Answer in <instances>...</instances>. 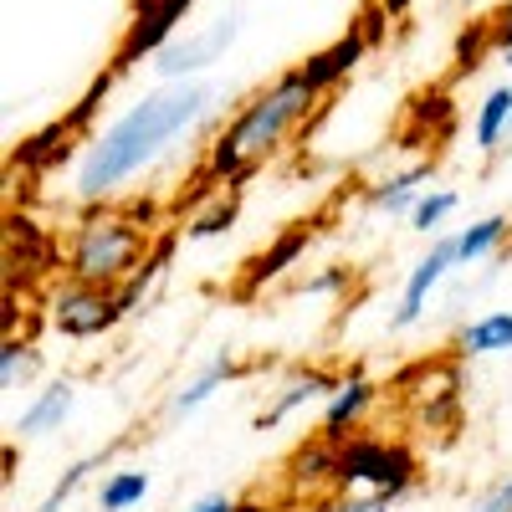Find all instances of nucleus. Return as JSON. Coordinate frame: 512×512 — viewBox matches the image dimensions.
<instances>
[{"mask_svg":"<svg viewBox=\"0 0 512 512\" xmlns=\"http://www.w3.org/2000/svg\"><path fill=\"white\" fill-rule=\"evenodd\" d=\"M436 180V164L431 159H415L405 169H390V175H379L374 185H364V205L384 221H410L415 200L425 195V185Z\"/></svg>","mask_w":512,"mask_h":512,"instance_id":"nucleus-12","label":"nucleus"},{"mask_svg":"<svg viewBox=\"0 0 512 512\" xmlns=\"http://www.w3.org/2000/svg\"><path fill=\"white\" fill-rule=\"evenodd\" d=\"M313 246V226H287L267 251H256L251 262H246V292H262V287H272L277 277H287L292 267H297V256H303Z\"/></svg>","mask_w":512,"mask_h":512,"instance_id":"nucleus-17","label":"nucleus"},{"mask_svg":"<svg viewBox=\"0 0 512 512\" xmlns=\"http://www.w3.org/2000/svg\"><path fill=\"white\" fill-rule=\"evenodd\" d=\"M231 226H236V195H231V200H226V195H216V205H210V210L190 216L185 241H216V236H226Z\"/></svg>","mask_w":512,"mask_h":512,"instance_id":"nucleus-28","label":"nucleus"},{"mask_svg":"<svg viewBox=\"0 0 512 512\" xmlns=\"http://www.w3.org/2000/svg\"><path fill=\"white\" fill-rule=\"evenodd\" d=\"M123 72L118 67H103V72H93V82H88V88H82V98L62 113L72 128H77V134H93V123L103 118V108H108V98H113V82H118Z\"/></svg>","mask_w":512,"mask_h":512,"instance_id":"nucleus-24","label":"nucleus"},{"mask_svg":"<svg viewBox=\"0 0 512 512\" xmlns=\"http://www.w3.org/2000/svg\"><path fill=\"white\" fill-rule=\"evenodd\" d=\"M123 297L118 287H98V282H57L47 292V323L57 338H72V344H93V338H108L123 323Z\"/></svg>","mask_w":512,"mask_h":512,"instance_id":"nucleus-5","label":"nucleus"},{"mask_svg":"<svg viewBox=\"0 0 512 512\" xmlns=\"http://www.w3.org/2000/svg\"><path fill=\"white\" fill-rule=\"evenodd\" d=\"M497 62H502V67L512 72V47H507V52H497Z\"/></svg>","mask_w":512,"mask_h":512,"instance_id":"nucleus-39","label":"nucleus"},{"mask_svg":"<svg viewBox=\"0 0 512 512\" xmlns=\"http://www.w3.org/2000/svg\"><path fill=\"white\" fill-rule=\"evenodd\" d=\"M456 272H461V267H456V236H431V251H425L420 262L405 272L400 297L390 303V318H384V328H390V333H410L425 313H431L436 292H441Z\"/></svg>","mask_w":512,"mask_h":512,"instance_id":"nucleus-7","label":"nucleus"},{"mask_svg":"<svg viewBox=\"0 0 512 512\" xmlns=\"http://www.w3.org/2000/svg\"><path fill=\"white\" fill-rule=\"evenodd\" d=\"M466 512H512V477H497Z\"/></svg>","mask_w":512,"mask_h":512,"instance_id":"nucleus-32","label":"nucleus"},{"mask_svg":"<svg viewBox=\"0 0 512 512\" xmlns=\"http://www.w3.org/2000/svg\"><path fill=\"white\" fill-rule=\"evenodd\" d=\"M154 236L134 216H123V205H88L82 221L67 236V267L62 277L98 282V287H123L144 267Z\"/></svg>","mask_w":512,"mask_h":512,"instance_id":"nucleus-3","label":"nucleus"},{"mask_svg":"<svg viewBox=\"0 0 512 512\" xmlns=\"http://www.w3.org/2000/svg\"><path fill=\"white\" fill-rule=\"evenodd\" d=\"M461 390H466V379H461V369H451L446 384H441V390L425 400V410H420V425H425V431H446V425L461 420Z\"/></svg>","mask_w":512,"mask_h":512,"instance_id":"nucleus-26","label":"nucleus"},{"mask_svg":"<svg viewBox=\"0 0 512 512\" xmlns=\"http://www.w3.org/2000/svg\"><path fill=\"white\" fill-rule=\"evenodd\" d=\"M98 466H103V456H98V451H93V456H77V461L67 466V472H62V477L52 482V492L41 497V502H36L31 512H62V507H67V502H72V497H77L82 487H88V477L98 472Z\"/></svg>","mask_w":512,"mask_h":512,"instance_id":"nucleus-25","label":"nucleus"},{"mask_svg":"<svg viewBox=\"0 0 512 512\" xmlns=\"http://www.w3.org/2000/svg\"><path fill=\"white\" fill-rule=\"evenodd\" d=\"M236 512H287L282 502H262V497H246V502H236Z\"/></svg>","mask_w":512,"mask_h":512,"instance_id":"nucleus-38","label":"nucleus"},{"mask_svg":"<svg viewBox=\"0 0 512 512\" xmlns=\"http://www.w3.org/2000/svg\"><path fill=\"white\" fill-rule=\"evenodd\" d=\"M456 205H461L456 190H425V195L415 200V210H410V231H420V236H441V226L456 216Z\"/></svg>","mask_w":512,"mask_h":512,"instance_id":"nucleus-27","label":"nucleus"},{"mask_svg":"<svg viewBox=\"0 0 512 512\" xmlns=\"http://www.w3.org/2000/svg\"><path fill=\"white\" fill-rule=\"evenodd\" d=\"M6 262L26 267V272H52V267H67V251L57 246V236L47 226H36L31 216L11 210V221H6Z\"/></svg>","mask_w":512,"mask_h":512,"instance_id":"nucleus-16","label":"nucleus"},{"mask_svg":"<svg viewBox=\"0 0 512 512\" xmlns=\"http://www.w3.org/2000/svg\"><path fill=\"white\" fill-rule=\"evenodd\" d=\"M36 374H41V349L31 344V338L6 333V344H0V390L16 395V390H26Z\"/></svg>","mask_w":512,"mask_h":512,"instance_id":"nucleus-23","label":"nucleus"},{"mask_svg":"<svg viewBox=\"0 0 512 512\" xmlns=\"http://www.w3.org/2000/svg\"><path fill=\"white\" fill-rule=\"evenodd\" d=\"M487 52H492V21L466 26V31L456 36V72H461V77H466V72H477Z\"/></svg>","mask_w":512,"mask_h":512,"instance_id":"nucleus-29","label":"nucleus"},{"mask_svg":"<svg viewBox=\"0 0 512 512\" xmlns=\"http://www.w3.org/2000/svg\"><path fill=\"white\" fill-rule=\"evenodd\" d=\"M149 497V472L144 466H118L98 482V512H134Z\"/></svg>","mask_w":512,"mask_h":512,"instance_id":"nucleus-22","label":"nucleus"},{"mask_svg":"<svg viewBox=\"0 0 512 512\" xmlns=\"http://www.w3.org/2000/svg\"><path fill=\"white\" fill-rule=\"evenodd\" d=\"M72 410H77V384L72 379H52L21 405V415L11 420V436L16 441H47L72 420Z\"/></svg>","mask_w":512,"mask_h":512,"instance_id":"nucleus-13","label":"nucleus"},{"mask_svg":"<svg viewBox=\"0 0 512 512\" xmlns=\"http://www.w3.org/2000/svg\"><path fill=\"white\" fill-rule=\"evenodd\" d=\"M374 6H379L384 16H390V21H400V16H410V6H415V0H374Z\"/></svg>","mask_w":512,"mask_h":512,"instance_id":"nucleus-37","label":"nucleus"},{"mask_svg":"<svg viewBox=\"0 0 512 512\" xmlns=\"http://www.w3.org/2000/svg\"><path fill=\"white\" fill-rule=\"evenodd\" d=\"M507 236H512V221H507V216H482V221H472V226H461V231H456V267L472 272V267L492 262V256H502Z\"/></svg>","mask_w":512,"mask_h":512,"instance_id":"nucleus-21","label":"nucleus"},{"mask_svg":"<svg viewBox=\"0 0 512 512\" xmlns=\"http://www.w3.org/2000/svg\"><path fill=\"white\" fill-rule=\"evenodd\" d=\"M185 512H236V497H231V492H205V497H195Z\"/></svg>","mask_w":512,"mask_h":512,"instance_id":"nucleus-36","label":"nucleus"},{"mask_svg":"<svg viewBox=\"0 0 512 512\" xmlns=\"http://www.w3.org/2000/svg\"><path fill=\"white\" fill-rule=\"evenodd\" d=\"M395 502L390 497H379V492H338V497H323L303 512H390Z\"/></svg>","mask_w":512,"mask_h":512,"instance_id":"nucleus-30","label":"nucleus"},{"mask_svg":"<svg viewBox=\"0 0 512 512\" xmlns=\"http://www.w3.org/2000/svg\"><path fill=\"white\" fill-rule=\"evenodd\" d=\"M507 47H512V0L492 16V57H497V52H507Z\"/></svg>","mask_w":512,"mask_h":512,"instance_id":"nucleus-34","label":"nucleus"},{"mask_svg":"<svg viewBox=\"0 0 512 512\" xmlns=\"http://www.w3.org/2000/svg\"><path fill=\"white\" fill-rule=\"evenodd\" d=\"M200 0H134L128 11V26L118 36V52H113V67L118 72H134L139 62H149L164 41H175L180 26L195 16Z\"/></svg>","mask_w":512,"mask_h":512,"instance_id":"nucleus-8","label":"nucleus"},{"mask_svg":"<svg viewBox=\"0 0 512 512\" xmlns=\"http://www.w3.org/2000/svg\"><path fill=\"white\" fill-rule=\"evenodd\" d=\"M216 108H221V88L205 77L154 82L139 103H128L113 123H103L82 144V154L72 164V200L77 205L118 200L139 175H149L154 164L175 154L195 128L216 118Z\"/></svg>","mask_w":512,"mask_h":512,"instance_id":"nucleus-1","label":"nucleus"},{"mask_svg":"<svg viewBox=\"0 0 512 512\" xmlns=\"http://www.w3.org/2000/svg\"><path fill=\"white\" fill-rule=\"evenodd\" d=\"M456 354L461 359H497L512 354V308H487L456 328Z\"/></svg>","mask_w":512,"mask_h":512,"instance_id":"nucleus-18","label":"nucleus"},{"mask_svg":"<svg viewBox=\"0 0 512 512\" xmlns=\"http://www.w3.org/2000/svg\"><path fill=\"white\" fill-rule=\"evenodd\" d=\"M349 282H354V267L333 262V267L303 277V282H297V292H303V297H338V292H349Z\"/></svg>","mask_w":512,"mask_h":512,"instance_id":"nucleus-31","label":"nucleus"},{"mask_svg":"<svg viewBox=\"0 0 512 512\" xmlns=\"http://www.w3.org/2000/svg\"><path fill=\"white\" fill-rule=\"evenodd\" d=\"M354 26H359V31L369 36V47H384V31H390V16H384V11L374 6V0H369V6H364V11L354 16Z\"/></svg>","mask_w":512,"mask_h":512,"instance_id":"nucleus-33","label":"nucleus"},{"mask_svg":"<svg viewBox=\"0 0 512 512\" xmlns=\"http://www.w3.org/2000/svg\"><path fill=\"white\" fill-rule=\"evenodd\" d=\"M507 123H512V82H497V88L482 93L477 118H472V144H477V154L492 159L497 149H507Z\"/></svg>","mask_w":512,"mask_h":512,"instance_id":"nucleus-20","label":"nucleus"},{"mask_svg":"<svg viewBox=\"0 0 512 512\" xmlns=\"http://www.w3.org/2000/svg\"><path fill=\"white\" fill-rule=\"evenodd\" d=\"M241 369H236V359L231 354H216V359H210V364H200L185 384H180V390L175 395H169V415H175V420H185V415H195V410H205L210 400H216L221 390H226V384L236 379Z\"/></svg>","mask_w":512,"mask_h":512,"instance_id":"nucleus-19","label":"nucleus"},{"mask_svg":"<svg viewBox=\"0 0 512 512\" xmlns=\"http://www.w3.org/2000/svg\"><path fill=\"white\" fill-rule=\"evenodd\" d=\"M420 482V461L405 441H390V436H349L338 441V492H379V497H410Z\"/></svg>","mask_w":512,"mask_h":512,"instance_id":"nucleus-4","label":"nucleus"},{"mask_svg":"<svg viewBox=\"0 0 512 512\" xmlns=\"http://www.w3.org/2000/svg\"><path fill=\"white\" fill-rule=\"evenodd\" d=\"M282 477L297 497H323V492H338V441H328L323 431L313 441H303L287 466H282Z\"/></svg>","mask_w":512,"mask_h":512,"instance_id":"nucleus-15","label":"nucleus"},{"mask_svg":"<svg viewBox=\"0 0 512 512\" xmlns=\"http://www.w3.org/2000/svg\"><path fill=\"white\" fill-rule=\"evenodd\" d=\"M379 405V384L369 379V374H344L338 379V390L323 400V415H318V431L328 436V441H349L359 425L369 420V410Z\"/></svg>","mask_w":512,"mask_h":512,"instance_id":"nucleus-11","label":"nucleus"},{"mask_svg":"<svg viewBox=\"0 0 512 512\" xmlns=\"http://www.w3.org/2000/svg\"><path fill=\"white\" fill-rule=\"evenodd\" d=\"M333 390H338V374H328V369H303V374L282 379L277 390H272V405L256 415V431H277V425H287L292 415L323 405Z\"/></svg>","mask_w":512,"mask_h":512,"instance_id":"nucleus-14","label":"nucleus"},{"mask_svg":"<svg viewBox=\"0 0 512 512\" xmlns=\"http://www.w3.org/2000/svg\"><path fill=\"white\" fill-rule=\"evenodd\" d=\"M369 52H374V47H369V36L349 21V31H344V36H333L328 47L308 52L297 67H303V77L313 82L318 93H333V88H344V82L364 67V57H369Z\"/></svg>","mask_w":512,"mask_h":512,"instance_id":"nucleus-10","label":"nucleus"},{"mask_svg":"<svg viewBox=\"0 0 512 512\" xmlns=\"http://www.w3.org/2000/svg\"><path fill=\"white\" fill-rule=\"evenodd\" d=\"M236 41H241V11H221V16L180 31L175 41H164V47L149 57V72H154V82L205 77L216 62H226V52L236 47Z\"/></svg>","mask_w":512,"mask_h":512,"instance_id":"nucleus-6","label":"nucleus"},{"mask_svg":"<svg viewBox=\"0 0 512 512\" xmlns=\"http://www.w3.org/2000/svg\"><path fill=\"white\" fill-rule=\"evenodd\" d=\"M507 149H512V123H507Z\"/></svg>","mask_w":512,"mask_h":512,"instance_id":"nucleus-40","label":"nucleus"},{"mask_svg":"<svg viewBox=\"0 0 512 512\" xmlns=\"http://www.w3.org/2000/svg\"><path fill=\"white\" fill-rule=\"evenodd\" d=\"M123 216H134L139 226H149V231H154V226H159V205H154L149 195H144V200L134 195V200H123Z\"/></svg>","mask_w":512,"mask_h":512,"instance_id":"nucleus-35","label":"nucleus"},{"mask_svg":"<svg viewBox=\"0 0 512 512\" xmlns=\"http://www.w3.org/2000/svg\"><path fill=\"white\" fill-rule=\"evenodd\" d=\"M318 98H323V93L303 77V67L277 72L267 88H256V93L231 113V123L221 128V134H210L205 159H200V175L216 180V185L241 190V185L251 180V169L262 164L267 154H277V149L292 139V128L308 123V113L318 108Z\"/></svg>","mask_w":512,"mask_h":512,"instance_id":"nucleus-2","label":"nucleus"},{"mask_svg":"<svg viewBox=\"0 0 512 512\" xmlns=\"http://www.w3.org/2000/svg\"><path fill=\"white\" fill-rule=\"evenodd\" d=\"M77 128L67 118H52V123H41L31 128V134L11 149V169H21V175H57V169L77 164Z\"/></svg>","mask_w":512,"mask_h":512,"instance_id":"nucleus-9","label":"nucleus"}]
</instances>
